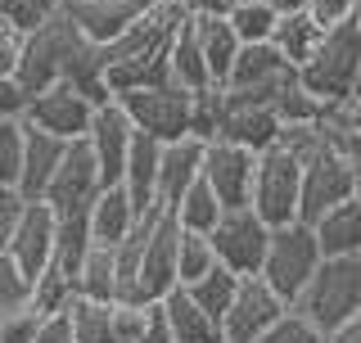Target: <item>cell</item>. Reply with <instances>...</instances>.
<instances>
[{"instance_id": "60d3db41", "label": "cell", "mask_w": 361, "mask_h": 343, "mask_svg": "<svg viewBox=\"0 0 361 343\" xmlns=\"http://www.w3.org/2000/svg\"><path fill=\"white\" fill-rule=\"evenodd\" d=\"M27 343H73V325H68V307H59V312H45L41 325L32 330Z\"/></svg>"}, {"instance_id": "4316f807", "label": "cell", "mask_w": 361, "mask_h": 343, "mask_svg": "<svg viewBox=\"0 0 361 343\" xmlns=\"http://www.w3.org/2000/svg\"><path fill=\"white\" fill-rule=\"evenodd\" d=\"M167 68H172V82L185 86V90H199V86L212 82V77H208V64H203V54H199L195 28H190V9H185V18L176 23L172 41H167Z\"/></svg>"}, {"instance_id": "f6af8a7d", "label": "cell", "mask_w": 361, "mask_h": 343, "mask_svg": "<svg viewBox=\"0 0 361 343\" xmlns=\"http://www.w3.org/2000/svg\"><path fill=\"white\" fill-rule=\"evenodd\" d=\"M23 104H27L23 86L14 77H0V118H23Z\"/></svg>"}, {"instance_id": "4dcf8cb0", "label": "cell", "mask_w": 361, "mask_h": 343, "mask_svg": "<svg viewBox=\"0 0 361 343\" xmlns=\"http://www.w3.org/2000/svg\"><path fill=\"white\" fill-rule=\"evenodd\" d=\"M235 284H240V276H235L231 267H221V262H212L203 276H195V280H185L180 289L195 299L208 316H217V325H221V312H226V303H231V294H235Z\"/></svg>"}, {"instance_id": "83f0119b", "label": "cell", "mask_w": 361, "mask_h": 343, "mask_svg": "<svg viewBox=\"0 0 361 343\" xmlns=\"http://www.w3.org/2000/svg\"><path fill=\"white\" fill-rule=\"evenodd\" d=\"M321 23H316L307 9H298V14H280L276 18V28H271V45H276L280 50V59H285L289 68H298L302 59H307V54L316 50V41H321Z\"/></svg>"}, {"instance_id": "1f68e13d", "label": "cell", "mask_w": 361, "mask_h": 343, "mask_svg": "<svg viewBox=\"0 0 361 343\" xmlns=\"http://www.w3.org/2000/svg\"><path fill=\"white\" fill-rule=\"evenodd\" d=\"M212 262H217V253H212V239L203 235V231H185V226H180V231H176V284L203 276Z\"/></svg>"}, {"instance_id": "ee69618b", "label": "cell", "mask_w": 361, "mask_h": 343, "mask_svg": "<svg viewBox=\"0 0 361 343\" xmlns=\"http://www.w3.org/2000/svg\"><path fill=\"white\" fill-rule=\"evenodd\" d=\"M18 208H23V194L14 186H0V248H5V239L18 222Z\"/></svg>"}, {"instance_id": "8fae6325", "label": "cell", "mask_w": 361, "mask_h": 343, "mask_svg": "<svg viewBox=\"0 0 361 343\" xmlns=\"http://www.w3.org/2000/svg\"><path fill=\"white\" fill-rule=\"evenodd\" d=\"M289 312V303L262 276H240L231 303L221 312V343H253L267 325H276Z\"/></svg>"}, {"instance_id": "8992f818", "label": "cell", "mask_w": 361, "mask_h": 343, "mask_svg": "<svg viewBox=\"0 0 361 343\" xmlns=\"http://www.w3.org/2000/svg\"><path fill=\"white\" fill-rule=\"evenodd\" d=\"M316 262H321L316 231H312L307 222H298V217H293V222L271 226L267 253H262V267H257V276H262L285 303H293V299H298V289L307 284V276L316 271Z\"/></svg>"}, {"instance_id": "7dc6e473", "label": "cell", "mask_w": 361, "mask_h": 343, "mask_svg": "<svg viewBox=\"0 0 361 343\" xmlns=\"http://www.w3.org/2000/svg\"><path fill=\"white\" fill-rule=\"evenodd\" d=\"M185 9H195V14H231L235 5H244V0H180Z\"/></svg>"}, {"instance_id": "ab89813d", "label": "cell", "mask_w": 361, "mask_h": 343, "mask_svg": "<svg viewBox=\"0 0 361 343\" xmlns=\"http://www.w3.org/2000/svg\"><path fill=\"white\" fill-rule=\"evenodd\" d=\"M41 303H27V307H18V312H5L0 316V343H27L32 339V330L41 325Z\"/></svg>"}, {"instance_id": "5b68a950", "label": "cell", "mask_w": 361, "mask_h": 343, "mask_svg": "<svg viewBox=\"0 0 361 343\" xmlns=\"http://www.w3.org/2000/svg\"><path fill=\"white\" fill-rule=\"evenodd\" d=\"M361 194V167L353 154H338L330 145H316L307 158H298V222H316L325 208Z\"/></svg>"}, {"instance_id": "8d00e7d4", "label": "cell", "mask_w": 361, "mask_h": 343, "mask_svg": "<svg viewBox=\"0 0 361 343\" xmlns=\"http://www.w3.org/2000/svg\"><path fill=\"white\" fill-rule=\"evenodd\" d=\"M59 5L63 0H0V18L14 23L18 32H27V28H37L41 18H50Z\"/></svg>"}, {"instance_id": "d4e9b609", "label": "cell", "mask_w": 361, "mask_h": 343, "mask_svg": "<svg viewBox=\"0 0 361 343\" xmlns=\"http://www.w3.org/2000/svg\"><path fill=\"white\" fill-rule=\"evenodd\" d=\"M190 28H195L199 54H203V64H208V77L221 86L226 68H231L235 50H240V37L231 32V23H226V14H195V9H190Z\"/></svg>"}, {"instance_id": "603a6c76", "label": "cell", "mask_w": 361, "mask_h": 343, "mask_svg": "<svg viewBox=\"0 0 361 343\" xmlns=\"http://www.w3.org/2000/svg\"><path fill=\"white\" fill-rule=\"evenodd\" d=\"M158 303H163V312H167V325H172V339L176 343H221L217 316L203 312V307L190 299L180 284H172V289H167Z\"/></svg>"}, {"instance_id": "4fadbf2b", "label": "cell", "mask_w": 361, "mask_h": 343, "mask_svg": "<svg viewBox=\"0 0 361 343\" xmlns=\"http://www.w3.org/2000/svg\"><path fill=\"white\" fill-rule=\"evenodd\" d=\"M90 113H95V104H90L82 90L68 86V82H54V86L37 90V95H27L23 122L59 136V140H77V136H86V127H90Z\"/></svg>"}, {"instance_id": "7a4b0ae2", "label": "cell", "mask_w": 361, "mask_h": 343, "mask_svg": "<svg viewBox=\"0 0 361 343\" xmlns=\"http://www.w3.org/2000/svg\"><path fill=\"white\" fill-rule=\"evenodd\" d=\"M185 18L180 0H149L113 41L99 45V64H104L109 90H131V86H158L172 82L167 68V41H172L176 23Z\"/></svg>"}, {"instance_id": "b9f144b4", "label": "cell", "mask_w": 361, "mask_h": 343, "mask_svg": "<svg viewBox=\"0 0 361 343\" xmlns=\"http://www.w3.org/2000/svg\"><path fill=\"white\" fill-rule=\"evenodd\" d=\"M361 9V0H307V14L321 23V28H334V23L353 18Z\"/></svg>"}, {"instance_id": "9c48e42d", "label": "cell", "mask_w": 361, "mask_h": 343, "mask_svg": "<svg viewBox=\"0 0 361 343\" xmlns=\"http://www.w3.org/2000/svg\"><path fill=\"white\" fill-rule=\"evenodd\" d=\"M176 217L167 208H154L149 231L135 253V280H131V303H154L176 284Z\"/></svg>"}, {"instance_id": "f1b7e54d", "label": "cell", "mask_w": 361, "mask_h": 343, "mask_svg": "<svg viewBox=\"0 0 361 343\" xmlns=\"http://www.w3.org/2000/svg\"><path fill=\"white\" fill-rule=\"evenodd\" d=\"M73 299H95L113 303V248L109 244H90L82 267L73 276Z\"/></svg>"}, {"instance_id": "d6986e66", "label": "cell", "mask_w": 361, "mask_h": 343, "mask_svg": "<svg viewBox=\"0 0 361 343\" xmlns=\"http://www.w3.org/2000/svg\"><path fill=\"white\" fill-rule=\"evenodd\" d=\"M145 208H135L131 194L122 190V181H113V186H99L95 199L86 203V231H90V244H118L122 235L135 226V217Z\"/></svg>"}, {"instance_id": "7bdbcfd3", "label": "cell", "mask_w": 361, "mask_h": 343, "mask_svg": "<svg viewBox=\"0 0 361 343\" xmlns=\"http://www.w3.org/2000/svg\"><path fill=\"white\" fill-rule=\"evenodd\" d=\"M18 45H23V32L14 28V23H5V18H0V77H14Z\"/></svg>"}, {"instance_id": "d590c367", "label": "cell", "mask_w": 361, "mask_h": 343, "mask_svg": "<svg viewBox=\"0 0 361 343\" xmlns=\"http://www.w3.org/2000/svg\"><path fill=\"white\" fill-rule=\"evenodd\" d=\"M131 343H176L172 339V325H167V312L163 303H140V316H135V330H131Z\"/></svg>"}, {"instance_id": "5bb4252c", "label": "cell", "mask_w": 361, "mask_h": 343, "mask_svg": "<svg viewBox=\"0 0 361 343\" xmlns=\"http://www.w3.org/2000/svg\"><path fill=\"white\" fill-rule=\"evenodd\" d=\"M99 190V167H95V154H90L86 136H77V140L63 145V158L59 167H54L50 186H45L41 199L50 203L54 212H68V208H86L90 199H95Z\"/></svg>"}, {"instance_id": "ffe728a7", "label": "cell", "mask_w": 361, "mask_h": 343, "mask_svg": "<svg viewBox=\"0 0 361 343\" xmlns=\"http://www.w3.org/2000/svg\"><path fill=\"white\" fill-rule=\"evenodd\" d=\"M285 77H293V68L280 59L276 45H271V41H244L240 50H235L231 68H226L221 86H231V90H257V86L285 82Z\"/></svg>"}, {"instance_id": "e0dca14e", "label": "cell", "mask_w": 361, "mask_h": 343, "mask_svg": "<svg viewBox=\"0 0 361 343\" xmlns=\"http://www.w3.org/2000/svg\"><path fill=\"white\" fill-rule=\"evenodd\" d=\"M63 145L59 136L32 127V122H23V145H18V172H14V190L23 194V199H41L45 186H50L54 167H59L63 158Z\"/></svg>"}, {"instance_id": "7402d4cb", "label": "cell", "mask_w": 361, "mask_h": 343, "mask_svg": "<svg viewBox=\"0 0 361 343\" xmlns=\"http://www.w3.org/2000/svg\"><path fill=\"white\" fill-rule=\"evenodd\" d=\"M312 231H316V248H321V258L361 253V194L334 203V208H325L312 222Z\"/></svg>"}, {"instance_id": "f35d334b", "label": "cell", "mask_w": 361, "mask_h": 343, "mask_svg": "<svg viewBox=\"0 0 361 343\" xmlns=\"http://www.w3.org/2000/svg\"><path fill=\"white\" fill-rule=\"evenodd\" d=\"M18 145H23V118H0V186H14Z\"/></svg>"}, {"instance_id": "cb8c5ba5", "label": "cell", "mask_w": 361, "mask_h": 343, "mask_svg": "<svg viewBox=\"0 0 361 343\" xmlns=\"http://www.w3.org/2000/svg\"><path fill=\"white\" fill-rule=\"evenodd\" d=\"M158 145L154 136L145 131H131V145H127V158H122V190L131 194L135 208H154V172H158Z\"/></svg>"}, {"instance_id": "6da1fadb", "label": "cell", "mask_w": 361, "mask_h": 343, "mask_svg": "<svg viewBox=\"0 0 361 343\" xmlns=\"http://www.w3.org/2000/svg\"><path fill=\"white\" fill-rule=\"evenodd\" d=\"M14 82L23 86V95H37V90L54 86V82L77 86L90 104H104L113 95L104 82V64H99V45L82 37V28L63 9H54L50 18H41L37 28L23 32Z\"/></svg>"}, {"instance_id": "44dd1931", "label": "cell", "mask_w": 361, "mask_h": 343, "mask_svg": "<svg viewBox=\"0 0 361 343\" xmlns=\"http://www.w3.org/2000/svg\"><path fill=\"white\" fill-rule=\"evenodd\" d=\"M149 5V0H63V14L82 28V37H90L95 45L113 41L127 23L140 14V9Z\"/></svg>"}, {"instance_id": "bcb514c9", "label": "cell", "mask_w": 361, "mask_h": 343, "mask_svg": "<svg viewBox=\"0 0 361 343\" xmlns=\"http://www.w3.org/2000/svg\"><path fill=\"white\" fill-rule=\"evenodd\" d=\"M321 343H361V316H353V321L334 325L330 335H321Z\"/></svg>"}, {"instance_id": "d6a6232c", "label": "cell", "mask_w": 361, "mask_h": 343, "mask_svg": "<svg viewBox=\"0 0 361 343\" xmlns=\"http://www.w3.org/2000/svg\"><path fill=\"white\" fill-rule=\"evenodd\" d=\"M226 23H231V32L244 41H267L271 28H276V14H271L267 0H244V5H235L231 14H226Z\"/></svg>"}, {"instance_id": "9a60e30c", "label": "cell", "mask_w": 361, "mask_h": 343, "mask_svg": "<svg viewBox=\"0 0 361 343\" xmlns=\"http://www.w3.org/2000/svg\"><path fill=\"white\" fill-rule=\"evenodd\" d=\"M131 118L122 113L118 100H104V104H95L90 113V127H86V145L90 154H95V167H99V186H113V181L122 176V158H127V145H131Z\"/></svg>"}, {"instance_id": "74e56055", "label": "cell", "mask_w": 361, "mask_h": 343, "mask_svg": "<svg viewBox=\"0 0 361 343\" xmlns=\"http://www.w3.org/2000/svg\"><path fill=\"white\" fill-rule=\"evenodd\" d=\"M253 343H321V335H316V330L302 321L298 312H285L276 325H267Z\"/></svg>"}, {"instance_id": "c3c4849f", "label": "cell", "mask_w": 361, "mask_h": 343, "mask_svg": "<svg viewBox=\"0 0 361 343\" xmlns=\"http://www.w3.org/2000/svg\"><path fill=\"white\" fill-rule=\"evenodd\" d=\"M267 5H271V14H298V9H307V0H267Z\"/></svg>"}, {"instance_id": "f546056e", "label": "cell", "mask_w": 361, "mask_h": 343, "mask_svg": "<svg viewBox=\"0 0 361 343\" xmlns=\"http://www.w3.org/2000/svg\"><path fill=\"white\" fill-rule=\"evenodd\" d=\"M167 212L176 217V226H185V231H203V235H208V231H212V222L221 217V203H217V194L208 190V181L195 176V181L185 186V194H180V199H176Z\"/></svg>"}, {"instance_id": "484cf974", "label": "cell", "mask_w": 361, "mask_h": 343, "mask_svg": "<svg viewBox=\"0 0 361 343\" xmlns=\"http://www.w3.org/2000/svg\"><path fill=\"white\" fill-rule=\"evenodd\" d=\"M68 325H73V343H122L118 303L68 299Z\"/></svg>"}, {"instance_id": "836d02e7", "label": "cell", "mask_w": 361, "mask_h": 343, "mask_svg": "<svg viewBox=\"0 0 361 343\" xmlns=\"http://www.w3.org/2000/svg\"><path fill=\"white\" fill-rule=\"evenodd\" d=\"M27 303H37V294H32V276L9 253H0V316L18 312V307H27Z\"/></svg>"}, {"instance_id": "e575fe53", "label": "cell", "mask_w": 361, "mask_h": 343, "mask_svg": "<svg viewBox=\"0 0 361 343\" xmlns=\"http://www.w3.org/2000/svg\"><path fill=\"white\" fill-rule=\"evenodd\" d=\"M217 113H221V86L217 82L190 90V136H195V140H212Z\"/></svg>"}, {"instance_id": "ba28073f", "label": "cell", "mask_w": 361, "mask_h": 343, "mask_svg": "<svg viewBox=\"0 0 361 343\" xmlns=\"http://www.w3.org/2000/svg\"><path fill=\"white\" fill-rule=\"evenodd\" d=\"M113 100H118L122 113L131 118V127L154 136V140L190 136V90L185 86H176V82L131 86V90H113Z\"/></svg>"}, {"instance_id": "ac0fdd59", "label": "cell", "mask_w": 361, "mask_h": 343, "mask_svg": "<svg viewBox=\"0 0 361 343\" xmlns=\"http://www.w3.org/2000/svg\"><path fill=\"white\" fill-rule=\"evenodd\" d=\"M199 163H203V140H195V136H176V140L158 145V172H154V203L158 208H172L185 194V186L199 176Z\"/></svg>"}, {"instance_id": "7c38bea8", "label": "cell", "mask_w": 361, "mask_h": 343, "mask_svg": "<svg viewBox=\"0 0 361 343\" xmlns=\"http://www.w3.org/2000/svg\"><path fill=\"white\" fill-rule=\"evenodd\" d=\"M253 163H257L253 150H244V145H235V140H221V136H212V140H203L199 176L208 181V190L217 194L221 208H240V203H248Z\"/></svg>"}, {"instance_id": "52a82bcc", "label": "cell", "mask_w": 361, "mask_h": 343, "mask_svg": "<svg viewBox=\"0 0 361 343\" xmlns=\"http://www.w3.org/2000/svg\"><path fill=\"white\" fill-rule=\"evenodd\" d=\"M248 208L262 217L267 226L293 222L298 217V158L285 145L271 140L267 150H257L253 163V186H248Z\"/></svg>"}, {"instance_id": "277c9868", "label": "cell", "mask_w": 361, "mask_h": 343, "mask_svg": "<svg viewBox=\"0 0 361 343\" xmlns=\"http://www.w3.org/2000/svg\"><path fill=\"white\" fill-rule=\"evenodd\" d=\"M298 82L312 90L316 100H338V95H357V77H361V18H343L334 28L321 32L316 50L302 59Z\"/></svg>"}, {"instance_id": "30bf717a", "label": "cell", "mask_w": 361, "mask_h": 343, "mask_svg": "<svg viewBox=\"0 0 361 343\" xmlns=\"http://www.w3.org/2000/svg\"><path fill=\"white\" fill-rule=\"evenodd\" d=\"M267 235H271V226L248 208V203H240V208H221V217L208 231L217 262L231 267L235 276H257L262 253H267Z\"/></svg>"}, {"instance_id": "3957f363", "label": "cell", "mask_w": 361, "mask_h": 343, "mask_svg": "<svg viewBox=\"0 0 361 343\" xmlns=\"http://www.w3.org/2000/svg\"><path fill=\"white\" fill-rule=\"evenodd\" d=\"M289 312H298L316 335H330L334 325L361 316V253L321 258L298 299L289 303Z\"/></svg>"}, {"instance_id": "2e32d148", "label": "cell", "mask_w": 361, "mask_h": 343, "mask_svg": "<svg viewBox=\"0 0 361 343\" xmlns=\"http://www.w3.org/2000/svg\"><path fill=\"white\" fill-rule=\"evenodd\" d=\"M50 244H54V208L45 199H23L18 222H14V231H9L0 253H9L32 280H37L45 258H50Z\"/></svg>"}]
</instances>
